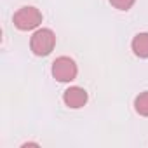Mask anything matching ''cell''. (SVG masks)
<instances>
[{
	"label": "cell",
	"mask_w": 148,
	"mask_h": 148,
	"mask_svg": "<svg viewBox=\"0 0 148 148\" xmlns=\"http://www.w3.org/2000/svg\"><path fill=\"white\" fill-rule=\"evenodd\" d=\"M56 45V35L49 28H40L32 35L30 40V49L35 56H47L52 52Z\"/></svg>",
	"instance_id": "6da1fadb"
},
{
	"label": "cell",
	"mask_w": 148,
	"mask_h": 148,
	"mask_svg": "<svg viewBox=\"0 0 148 148\" xmlns=\"http://www.w3.org/2000/svg\"><path fill=\"white\" fill-rule=\"evenodd\" d=\"M87 91L82 89V87H77V86H73V87H68L63 94V101L68 108H73V110H77V108H82L86 103H87Z\"/></svg>",
	"instance_id": "277c9868"
},
{
	"label": "cell",
	"mask_w": 148,
	"mask_h": 148,
	"mask_svg": "<svg viewBox=\"0 0 148 148\" xmlns=\"http://www.w3.org/2000/svg\"><path fill=\"white\" fill-rule=\"evenodd\" d=\"M40 23H42V12L37 7L26 5V7H21L14 14V26L18 30H23V32L35 30Z\"/></svg>",
	"instance_id": "7a4b0ae2"
},
{
	"label": "cell",
	"mask_w": 148,
	"mask_h": 148,
	"mask_svg": "<svg viewBox=\"0 0 148 148\" xmlns=\"http://www.w3.org/2000/svg\"><path fill=\"white\" fill-rule=\"evenodd\" d=\"M134 108L139 115L143 117H148V91L141 92L136 99H134Z\"/></svg>",
	"instance_id": "8992f818"
},
{
	"label": "cell",
	"mask_w": 148,
	"mask_h": 148,
	"mask_svg": "<svg viewBox=\"0 0 148 148\" xmlns=\"http://www.w3.org/2000/svg\"><path fill=\"white\" fill-rule=\"evenodd\" d=\"M77 64L71 58L61 56L52 63V77L59 82H71L77 77Z\"/></svg>",
	"instance_id": "3957f363"
},
{
	"label": "cell",
	"mask_w": 148,
	"mask_h": 148,
	"mask_svg": "<svg viewBox=\"0 0 148 148\" xmlns=\"http://www.w3.org/2000/svg\"><path fill=\"white\" fill-rule=\"evenodd\" d=\"M134 2L136 0H110V4L119 11H129L134 5Z\"/></svg>",
	"instance_id": "52a82bcc"
},
{
	"label": "cell",
	"mask_w": 148,
	"mask_h": 148,
	"mask_svg": "<svg viewBox=\"0 0 148 148\" xmlns=\"http://www.w3.org/2000/svg\"><path fill=\"white\" fill-rule=\"evenodd\" d=\"M131 45L138 58H148V33H138Z\"/></svg>",
	"instance_id": "5b68a950"
}]
</instances>
